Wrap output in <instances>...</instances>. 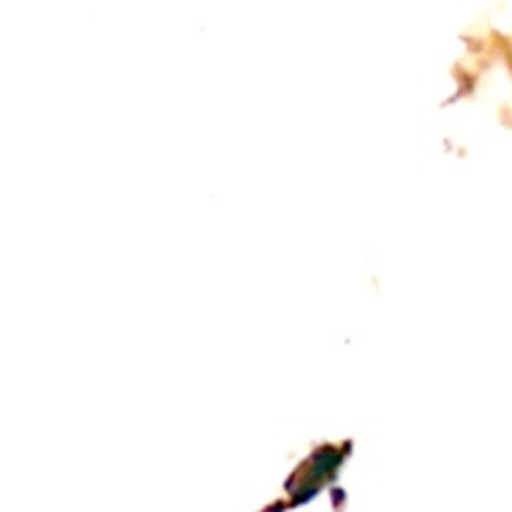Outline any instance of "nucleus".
I'll return each instance as SVG.
<instances>
[]
</instances>
